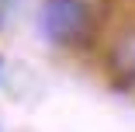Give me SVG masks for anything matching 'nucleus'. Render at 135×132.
Segmentation results:
<instances>
[{"instance_id":"f03ea898","label":"nucleus","mask_w":135,"mask_h":132,"mask_svg":"<svg viewBox=\"0 0 135 132\" xmlns=\"http://www.w3.org/2000/svg\"><path fill=\"white\" fill-rule=\"evenodd\" d=\"M114 70H121V73H128L132 80H135V38H128L118 52H114Z\"/></svg>"},{"instance_id":"f257e3e1","label":"nucleus","mask_w":135,"mask_h":132,"mask_svg":"<svg viewBox=\"0 0 135 132\" xmlns=\"http://www.w3.org/2000/svg\"><path fill=\"white\" fill-rule=\"evenodd\" d=\"M87 24H90V14L83 0H45L42 7V28L59 45H73L76 38H83Z\"/></svg>"}]
</instances>
